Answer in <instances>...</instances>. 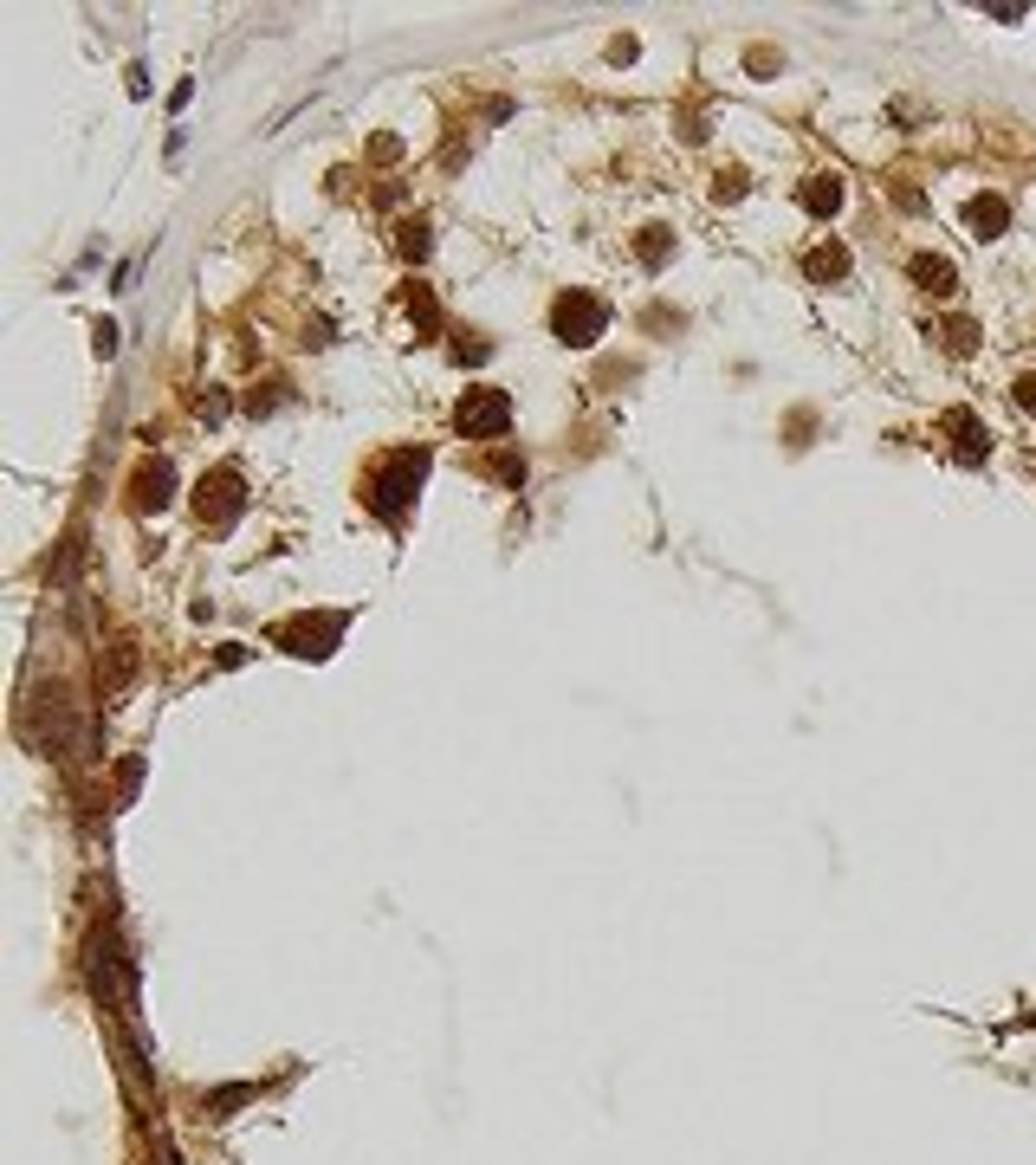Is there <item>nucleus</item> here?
<instances>
[{
  "mask_svg": "<svg viewBox=\"0 0 1036 1165\" xmlns=\"http://www.w3.org/2000/svg\"><path fill=\"white\" fill-rule=\"evenodd\" d=\"M486 473L518 493V486H525V454H493V460H486Z\"/></svg>",
  "mask_w": 1036,
  "mask_h": 1165,
  "instance_id": "12",
  "label": "nucleus"
},
{
  "mask_svg": "<svg viewBox=\"0 0 1036 1165\" xmlns=\"http://www.w3.org/2000/svg\"><path fill=\"white\" fill-rule=\"evenodd\" d=\"M745 195V175H719V201H739Z\"/></svg>",
  "mask_w": 1036,
  "mask_h": 1165,
  "instance_id": "18",
  "label": "nucleus"
},
{
  "mask_svg": "<svg viewBox=\"0 0 1036 1165\" xmlns=\"http://www.w3.org/2000/svg\"><path fill=\"white\" fill-rule=\"evenodd\" d=\"M169 493H175L169 460H155V466H143V473H136V512H163V505H169Z\"/></svg>",
  "mask_w": 1036,
  "mask_h": 1165,
  "instance_id": "9",
  "label": "nucleus"
},
{
  "mask_svg": "<svg viewBox=\"0 0 1036 1165\" xmlns=\"http://www.w3.org/2000/svg\"><path fill=\"white\" fill-rule=\"evenodd\" d=\"M965 227H972L978 240H998V234L1011 227V201H1004V195H972V201H965Z\"/></svg>",
  "mask_w": 1036,
  "mask_h": 1165,
  "instance_id": "7",
  "label": "nucleus"
},
{
  "mask_svg": "<svg viewBox=\"0 0 1036 1165\" xmlns=\"http://www.w3.org/2000/svg\"><path fill=\"white\" fill-rule=\"evenodd\" d=\"M913 285H920V292H932V298L959 292V273H952V259H940V253H913Z\"/></svg>",
  "mask_w": 1036,
  "mask_h": 1165,
  "instance_id": "10",
  "label": "nucleus"
},
{
  "mask_svg": "<svg viewBox=\"0 0 1036 1165\" xmlns=\"http://www.w3.org/2000/svg\"><path fill=\"white\" fill-rule=\"evenodd\" d=\"M246 1094H253V1088H221L215 1101H207V1114H215V1121H221V1114H227V1107H240Z\"/></svg>",
  "mask_w": 1036,
  "mask_h": 1165,
  "instance_id": "16",
  "label": "nucleus"
},
{
  "mask_svg": "<svg viewBox=\"0 0 1036 1165\" xmlns=\"http://www.w3.org/2000/svg\"><path fill=\"white\" fill-rule=\"evenodd\" d=\"M635 253H642V266H661V259H667V227H648Z\"/></svg>",
  "mask_w": 1036,
  "mask_h": 1165,
  "instance_id": "15",
  "label": "nucleus"
},
{
  "mask_svg": "<svg viewBox=\"0 0 1036 1165\" xmlns=\"http://www.w3.org/2000/svg\"><path fill=\"white\" fill-rule=\"evenodd\" d=\"M395 246H402V259H428V221H408Z\"/></svg>",
  "mask_w": 1036,
  "mask_h": 1165,
  "instance_id": "14",
  "label": "nucleus"
},
{
  "mask_svg": "<svg viewBox=\"0 0 1036 1165\" xmlns=\"http://www.w3.org/2000/svg\"><path fill=\"white\" fill-rule=\"evenodd\" d=\"M337 634H344V615H298V622H279L273 628V642L285 654H298V661H325L337 648Z\"/></svg>",
  "mask_w": 1036,
  "mask_h": 1165,
  "instance_id": "4",
  "label": "nucleus"
},
{
  "mask_svg": "<svg viewBox=\"0 0 1036 1165\" xmlns=\"http://www.w3.org/2000/svg\"><path fill=\"white\" fill-rule=\"evenodd\" d=\"M454 428L466 441H499L512 428V395L505 389H466L460 408H454Z\"/></svg>",
  "mask_w": 1036,
  "mask_h": 1165,
  "instance_id": "3",
  "label": "nucleus"
},
{
  "mask_svg": "<svg viewBox=\"0 0 1036 1165\" xmlns=\"http://www.w3.org/2000/svg\"><path fill=\"white\" fill-rule=\"evenodd\" d=\"M803 273H810V285L849 279V246H843V240H822V246H810V253H803Z\"/></svg>",
  "mask_w": 1036,
  "mask_h": 1165,
  "instance_id": "8",
  "label": "nucleus"
},
{
  "mask_svg": "<svg viewBox=\"0 0 1036 1165\" xmlns=\"http://www.w3.org/2000/svg\"><path fill=\"white\" fill-rule=\"evenodd\" d=\"M422 480H428V447H395L389 460H376V473H370V512L376 518H389V524H402L408 518V505H414V493H422Z\"/></svg>",
  "mask_w": 1036,
  "mask_h": 1165,
  "instance_id": "1",
  "label": "nucleus"
},
{
  "mask_svg": "<svg viewBox=\"0 0 1036 1165\" xmlns=\"http://www.w3.org/2000/svg\"><path fill=\"white\" fill-rule=\"evenodd\" d=\"M940 337H946V350H952V356L978 350V325H972V317H952V325H940Z\"/></svg>",
  "mask_w": 1036,
  "mask_h": 1165,
  "instance_id": "13",
  "label": "nucleus"
},
{
  "mask_svg": "<svg viewBox=\"0 0 1036 1165\" xmlns=\"http://www.w3.org/2000/svg\"><path fill=\"white\" fill-rule=\"evenodd\" d=\"M1017 408H1023V414H1036V376H1030V369L1017 376Z\"/></svg>",
  "mask_w": 1036,
  "mask_h": 1165,
  "instance_id": "17",
  "label": "nucleus"
},
{
  "mask_svg": "<svg viewBox=\"0 0 1036 1165\" xmlns=\"http://www.w3.org/2000/svg\"><path fill=\"white\" fill-rule=\"evenodd\" d=\"M946 434H952V460H959V466H978L984 454H992V434H984V421H978L972 408H952V414H946Z\"/></svg>",
  "mask_w": 1036,
  "mask_h": 1165,
  "instance_id": "6",
  "label": "nucleus"
},
{
  "mask_svg": "<svg viewBox=\"0 0 1036 1165\" xmlns=\"http://www.w3.org/2000/svg\"><path fill=\"white\" fill-rule=\"evenodd\" d=\"M195 505H201V524H234V512L246 505L240 473H234V466H215V473L201 480V499H195Z\"/></svg>",
  "mask_w": 1036,
  "mask_h": 1165,
  "instance_id": "5",
  "label": "nucleus"
},
{
  "mask_svg": "<svg viewBox=\"0 0 1036 1165\" xmlns=\"http://www.w3.org/2000/svg\"><path fill=\"white\" fill-rule=\"evenodd\" d=\"M551 331H557V344L590 350V344L609 331V311H603V298H590V292H563V298L551 304Z\"/></svg>",
  "mask_w": 1036,
  "mask_h": 1165,
  "instance_id": "2",
  "label": "nucleus"
},
{
  "mask_svg": "<svg viewBox=\"0 0 1036 1165\" xmlns=\"http://www.w3.org/2000/svg\"><path fill=\"white\" fill-rule=\"evenodd\" d=\"M803 207H810V215H836V207H843V182H836V175L803 182Z\"/></svg>",
  "mask_w": 1036,
  "mask_h": 1165,
  "instance_id": "11",
  "label": "nucleus"
}]
</instances>
